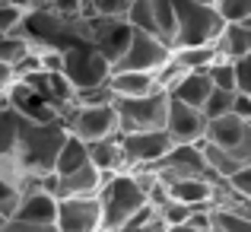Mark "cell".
Returning a JSON list of instances; mask_svg holds the SVG:
<instances>
[{"mask_svg":"<svg viewBox=\"0 0 251 232\" xmlns=\"http://www.w3.org/2000/svg\"><path fill=\"white\" fill-rule=\"evenodd\" d=\"M32 3H16V0H0V35H19L29 23Z\"/></svg>","mask_w":251,"mask_h":232,"instance_id":"ffe728a7","label":"cell"},{"mask_svg":"<svg viewBox=\"0 0 251 232\" xmlns=\"http://www.w3.org/2000/svg\"><path fill=\"white\" fill-rule=\"evenodd\" d=\"M108 83L118 99H137V96H150V92L159 89L156 74H147V70H115L108 77Z\"/></svg>","mask_w":251,"mask_h":232,"instance_id":"5bb4252c","label":"cell"},{"mask_svg":"<svg viewBox=\"0 0 251 232\" xmlns=\"http://www.w3.org/2000/svg\"><path fill=\"white\" fill-rule=\"evenodd\" d=\"M235 115H239V118H248V121H251V96H248V92H242L239 89V96H235Z\"/></svg>","mask_w":251,"mask_h":232,"instance_id":"836d02e7","label":"cell"},{"mask_svg":"<svg viewBox=\"0 0 251 232\" xmlns=\"http://www.w3.org/2000/svg\"><path fill=\"white\" fill-rule=\"evenodd\" d=\"M197 3H207V6H216V0H197Z\"/></svg>","mask_w":251,"mask_h":232,"instance_id":"d590c367","label":"cell"},{"mask_svg":"<svg viewBox=\"0 0 251 232\" xmlns=\"http://www.w3.org/2000/svg\"><path fill=\"white\" fill-rule=\"evenodd\" d=\"M57 207H61V197L51 194V191H35V194L23 197V207H19L16 220L25 223H57Z\"/></svg>","mask_w":251,"mask_h":232,"instance_id":"2e32d148","label":"cell"},{"mask_svg":"<svg viewBox=\"0 0 251 232\" xmlns=\"http://www.w3.org/2000/svg\"><path fill=\"white\" fill-rule=\"evenodd\" d=\"M226 184L235 191L239 197H245V201H251V165H242L235 175L226 178Z\"/></svg>","mask_w":251,"mask_h":232,"instance_id":"1f68e13d","label":"cell"},{"mask_svg":"<svg viewBox=\"0 0 251 232\" xmlns=\"http://www.w3.org/2000/svg\"><path fill=\"white\" fill-rule=\"evenodd\" d=\"M70 137V124L57 121H32L16 105H3V156L13 159L23 172L51 175L57 169L64 143Z\"/></svg>","mask_w":251,"mask_h":232,"instance_id":"6da1fadb","label":"cell"},{"mask_svg":"<svg viewBox=\"0 0 251 232\" xmlns=\"http://www.w3.org/2000/svg\"><path fill=\"white\" fill-rule=\"evenodd\" d=\"M121 137H124V153H127V169L124 172L150 169L175 147V140H172V134L166 128L162 130H130V134H121Z\"/></svg>","mask_w":251,"mask_h":232,"instance_id":"30bf717a","label":"cell"},{"mask_svg":"<svg viewBox=\"0 0 251 232\" xmlns=\"http://www.w3.org/2000/svg\"><path fill=\"white\" fill-rule=\"evenodd\" d=\"M99 197H102V210H105V232L124 229L150 204V191L137 172H118L115 178L105 181Z\"/></svg>","mask_w":251,"mask_h":232,"instance_id":"7a4b0ae2","label":"cell"},{"mask_svg":"<svg viewBox=\"0 0 251 232\" xmlns=\"http://www.w3.org/2000/svg\"><path fill=\"white\" fill-rule=\"evenodd\" d=\"M162 220H166V226H181V223H191V216H194V207L184 201H175V197H169L166 204L159 207Z\"/></svg>","mask_w":251,"mask_h":232,"instance_id":"4316f807","label":"cell"},{"mask_svg":"<svg viewBox=\"0 0 251 232\" xmlns=\"http://www.w3.org/2000/svg\"><path fill=\"white\" fill-rule=\"evenodd\" d=\"M213 86H216V83H213V77H210L207 70H188V74H184L175 86H172V96L181 99V102H188V105L203 108V102L210 99Z\"/></svg>","mask_w":251,"mask_h":232,"instance_id":"9a60e30c","label":"cell"},{"mask_svg":"<svg viewBox=\"0 0 251 232\" xmlns=\"http://www.w3.org/2000/svg\"><path fill=\"white\" fill-rule=\"evenodd\" d=\"M64 121L86 143H96V140H105L111 134H121V115H118L115 105H76Z\"/></svg>","mask_w":251,"mask_h":232,"instance_id":"ba28073f","label":"cell"},{"mask_svg":"<svg viewBox=\"0 0 251 232\" xmlns=\"http://www.w3.org/2000/svg\"><path fill=\"white\" fill-rule=\"evenodd\" d=\"M175 57V48L166 42V38L153 35V32L134 29V38H130L127 51L121 54V61L115 64V70H147V74H156L159 67Z\"/></svg>","mask_w":251,"mask_h":232,"instance_id":"52a82bcc","label":"cell"},{"mask_svg":"<svg viewBox=\"0 0 251 232\" xmlns=\"http://www.w3.org/2000/svg\"><path fill=\"white\" fill-rule=\"evenodd\" d=\"M175 57L181 61L184 70H210L220 57L216 45H191V48H175Z\"/></svg>","mask_w":251,"mask_h":232,"instance_id":"44dd1931","label":"cell"},{"mask_svg":"<svg viewBox=\"0 0 251 232\" xmlns=\"http://www.w3.org/2000/svg\"><path fill=\"white\" fill-rule=\"evenodd\" d=\"M166 130L172 134L175 143H203L207 140V130H210V118L203 115V108L188 105V102H181V99L172 96Z\"/></svg>","mask_w":251,"mask_h":232,"instance_id":"8fae6325","label":"cell"},{"mask_svg":"<svg viewBox=\"0 0 251 232\" xmlns=\"http://www.w3.org/2000/svg\"><path fill=\"white\" fill-rule=\"evenodd\" d=\"M86 162H92V156H89V143H86L80 134H74V130H70L67 143H64L61 156H57V169H54V172H57V175H70V172L83 169Z\"/></svg>","mask_w":251,"mask_h":232,"instance_id":"d6986e66","label":"cell"},{"mask_svg":"<svg viewBox=\"0 0 251 232\" xmlns=\"http://www.w3.org/2000/svg\"><path fill=\"white\" fill-rule=\"evenodd\" d=\"M0 232H61L57 223H25V220H6Z\"/></svg>","mask_w":251,"mask_h":232,"instance_id":"4dcf8cb0","label":"cell"},{"mask_svg":"<svg viewBox=\"0 0 251 232\" xmlns=\"http://www.w3.org/2000/svg\"><path fill=\"white\" fill-rule=\"evenodd\" d=\"M96 16H108V19H127L130 3L134 0H89Z\"/></svg>","mask_w":251,"mask_h":232,"instance_id":"f546056e","label":"cell"},{"mask_svg":"<svg viewBox=\"0 0 251 232\" xmlns=\"http://www.w3.org/2000/svg\"><path fill=\"white\" fill-rule=\"evenodd\" d=\"M150 169L162 178V181H178V178H220L207 162L201 143H175L159 162H153Z\"/></svg>","mask_w":251,"mask_h":232,"instance_id":"8992f818","label":"cell"},{"mask_svg":"<svg viewBox=\"0 0 251 232\" xmlns=\"http://www.w3.org/2000/svg\"><path fill=\"white\" fill-rule=\"evenodd\" d=\"M178 19V38L175 48H191V45H216L220 32L226 29V19L216 6L197 3V0H172Z\"/></svg>","mask_w":251,"mask_h":232,"instance_id":"3957f363","label":"cell"},{"mask_svg":"<svg viewBox=\"0 0 251 232\" xmlns=\"http://www.w3.org/2000/svg\"><path fill=\"white\" fill-rule=\"evenodd\" d=\"M216 48L229 61H239V57L251 54V29L245 23H226V29L216 38Z\"/></svg>","mask_w":251,"mask_h":232,"instance_id":"e0dca14e","label":"cell"},{"mask_svg":"<svg viewBox=\"0 0 251 232\" xmlns=\"http://www.w3.org/2000/svg\"><path fill=\"white\" fill-rule=\"evenodd\" d=\"M38 45L32 42L25 32H19V35H0V64H13L16 67L23 57H29L32 51H35Z\"/></svg>","mask_w":251,"mask_h":232,"instance_id":"7402d4cb","label":"cell"},{"mask_svg":"<svg viewBox=\"0 0 251 232\" xmlns=\"http://www.w3.org/2000/svg\"><path fill=\"white\" fill-rule=\"evenodd\" d=\"M235 96H239V89H223V86H213L210 99L203 102V115H207L210 121H213V118L229 115V111L235 108Z\"/></svg>","mask_w":251,"mask_h":232,"instance_id":"cb8c5ba5","label":"cell"},{"mask_svg":"<svg viewBox=\"0 0 251 232\" xmlns=\"http://www.w3.org/2000/svg\"><path fill=\"white\" fill-rule=\"evenodd\" d=\"M216 10L226 23H245L251 16V0H216Z\"/></svg>","mask_w":251,"mask_h":232,"instance_id":"f1b7e54d","label":"cell"},{"mask_svg":"<svg viewBox=\"0 0 251 232\" xmlns=\"http://www.w3.org/2000/svg\"><path fill=\"white\" fill-rule=\"evenodd\" d=\"M130 38H134V26L127 19H108V16H99L92 19V42L111 57V61H121V54L127 51Z\"/></svg>","mask_w":251,"mask_h":232,"instance_id":"7c38bea8","label":"cell"},{"mask_svg":"<svg viewBox=\"0 0 251 232\" xmlns=\"http://www.w3.org/2000/svg\"><path fill=\"white\" fill-rule=\"evenodd\" d=\"M235 67H239V89L251 96V54L239 57V61H235Z\"/></svg>","mask_w":251,"mask_h":232,"instance_id":"d6a6232c","label":"cell"},{"mask_svg":"<svg viewBox=\"0 0 251 232\" xmlns=\"http://www.w3.org/2000/svg\"><path fill=\"white\" fill-rule=\"evenodd\" d=\"M3 188V197H0V220H16V213H19V207H23V191L16 188V184H10V181H3L0 184Z\"/></svg>","mask_w":251,"mask_h":232,"instance_id":"83f0119b","label":"cell"},{"mask_svg":"<svg viewBox=\"0 0 251 232\" xmlns=\"http://www.w3.org/2000/svg\"><path fill=\"white\" fill-rule=\"evenodd\" d=\"M169 232H207V229H197L194 223H181V226H169Z\"/></svg>","mask_w":251,"mask_h":232,"instance_id":"e575fe53","label":"cell"},{"mask_svg":"<svg viewBox=\"0 0 251 232\" xmlns=\"http://www.w3.org/2000/svg\"><path fill=\"white\" fill-rule=\"evenodd\" d=\"M207 74L213 77V83L223 86V89H239V67H235V61H229V57L220 54Z\"/></svg>","mask_w":251,"mask_h":232,"instance_id":"d4e9b609","label":"cell"},{"mask_svg":"<svg viewBox=\"0 0 251 232\" xmlns=\"http://www.w3.org/2000/svg\"><path fill=\"white\" fill-rule=\"evenodd\" d=\"M57 226L61 232H105V210L99 194L61 197L57 207Z\"/></svg>","mask_w":251,"mask_h":232,"instance_id":"9c48e42d","label":"cell"},{"mask_svg":"<svg viewBox=\"0 0 251 232\" xmlns=\"http://www.w3.org/2000/svg\"><path fill=\"white\" fill-rule=\"evenodd\" d=\"M89 156L105 175H118V172L127 169V153H124V137L121 134H111L105 140L89 143Z\"/></svg>","mask_w":251,"mask_h":232,"instance_id":"4fadbf2b","label":"cell"},{"mask_svg":"<svg viewBox=\"0 0 251 232\" xmlns=\"http://www.w3.org/2000/svg\"><path fill=\"white\" fill-rule=\"evenodd\" d=\"M118 232H169V226H166V220H162L159 207L147 204V207H143L140 213H137L134 220L127 223V226H124V229H118Z\"/></svg>","mask_w":251,"mask_h":232,"instance_id":"603a6c76","label":"cell"},{"mask_svg":"<svg viewBox=\"0 0 251 232\" xmlns=\"http://www.w3.org/2000/svg\"><path fill=\"white\" fill-rule=\"evenodd\" d=\"M213 232H251V213L235 201H223L213 210Z\"/></svg>","mask_w":251,"mask_h":232,"instance_id":"ac0fdd59","label":"cell"},{"mask_svg":"<svg viewBox=\"0 0 251 232\" xmlns=\"http://www.w3.org/2000/svg\"><path fill=\"white\" fill-rule=\"evenodd\" d=\"M127 23L134 26V29H143V32H153L156 35L153 0H134V3H130V13H127Z\"/></svg>","mask_w":251,"mask_h":232,"instance_id":"484cf974","label":"cell"},{"mask_svg":"<svg viewBox=\"0 0 251 232\" xmlns=\"http://www.w3.org/2000/svg\"><path fill=\"white\" fill-rule=\"evenodd\" d=\"M169 105H172L169 89H156L150 96H137V99H115V108L121 115V134L162 130L169 121Z\"/></svg>","mask_w":251,"mask_h":232,"instance_id":"277c9868","label":"cell"},{"mask_svg":"<svg viewBox=\"0 0 251 232\" xmlns=\"http://www.w3.org/2000/svg\"><path fill=\"white\" fill-rule=\"evenodd\" d=\"M64 74L76 83V89H86V86H99V83H108V77L115 74V61L99 48L96 42L83 38V42L70 45L64 51Z\"/></svg>","mask_w":251,"mask_h":232,"instance_id":"5b68a950","label":"cell"}]
</instances>
